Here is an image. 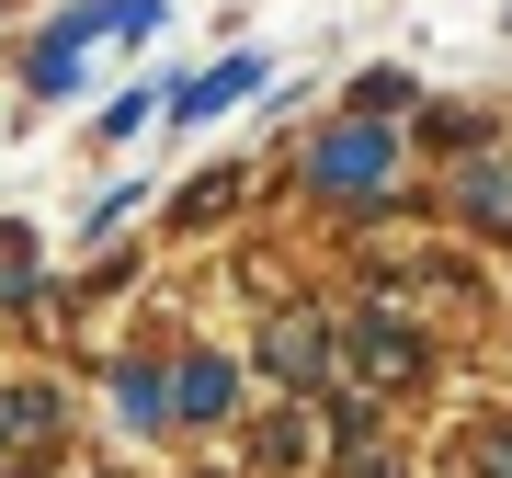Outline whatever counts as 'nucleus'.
<instances>
[{
    "instance_id": "obj_1",
    "label": "nucleus",
    "mask_w": 512,
    "mask_h": 478,
    "mask_svg": "<svg viewBox=\"0 0 512 478\" xmlns=\"http://www.w3.org/2000/svg\"><path fill=\"white\" fill-rule=\"evenodd\" d=\"M387 171H399V126H365V114H342V126L308 137V205H376Z\"/></svg>"
},
{
    "instance_id": "obj_2",
    "label": "nucleus",
    "mask_w": 512,
    "mask_h": 478,
    "mask_svg": "<svg viewBox=\"0 0 512 478\" xmlns=\"http://www.w3.org/2000/svg\"><path fill=\"white\" fill-rule=\"evenodd\" d=\"M251 92H274V57L239 46V57H217V69H194L183 92H160V114H171V126H205V114H228V103H251Z\"/></svg>"
},
{
    "instance_id": "obj_3",
    "label": "nucleus",
    "mask_w": 512,
    "mask_h": 478,
    "mask_svg": "<svg viewBox=\"0 0 512 478\" xmlns=\"http://www.w3.org/2000/svg\"><path fill=\"white\" fill-rule=\"evenodd\" d=\"M342 353H353V376H365V387H399V376H421V331H410L399 308H353Z\"/></svg>"
},
{
    "instance_id": "obj_4",
    "label": "nucleus",
    "mask_w": 512,
    "mask_h": 478,
    "mask_svg": "<svg viewBox=\"0 0 512 478\" xmlns=\"http://www.w3.org/2000/svg\"><path fill=\"white\" fill-rule=\"evenodd\" d=\"M57 422H69V399L46 376H0V467H23L35 444H57Z\"/></svg>"
},
{
    "instance_id": "obj_5",
    "label": "nucleus",
    "mask_w": 512,
    "mask_h": 478,
    "mask_svg": "<svg viewBox=\"0 0 512 478\" xmlns=\"http://www.w3.org/2000/svg\"><path fill=\"white\" fill-rule=\"evenodd\" d=\"M228 410H239V365H228V353H183V365H171V422L217 433Z\"/></svg>"
},
{
    "instance_id": "obj_6",
    "label": "nucleus",
    "mask_w": 512,
    "mask_h": 478,
    "mask_svg": "<svg viewBox=\"0 0 512 478\" xmlns=\"http://www.w3.org/2000/svg\"><path fill=\"white\" fill-rule=\"evenodd\" d=\"M444 217H467V228H501V217H512V160H501L490 137L444 171Z\"/></svg>"
},
{
    "instance_id": "obj_7",
    "label": "nucleus",
    "mask_w": 512,
    "mask_h": 478,
    "mask_svg": "<svg viewBox=\"0 0 512 478\" xmlns=\"http://www.w3.org/2000/svg\"><path fill=\"white\" fill-rule=\"evenodd\" d=\"M262 365H274L285 387H319V365H330V331H319L308 308H285L274 331H262Z\"/></svg>"
},
{
    "instance_id": "obj_8",
    "label": "nucleus",
    "mask_w": 512,
    "mask_h": 478,
    "mask_svg": "<svg viewBox=\"0 0 512 478\" xmlns=\"http://www.w3.org/2000/svg\"><path fill=\"white\" fill-rule=\"evenodd\" d=\"M114 422L126 433H171V376L160 365H114Z\"/></svg>"
},
{
    "instance_id": "obj_9",
    "label": "nucleus",
    "mask_w": 512,
    "mask_h": 478,
    "mask_svg": "<svg viewBox=\"0 0 512 478\" xmlns=\"http://www.w3.org/2000/svg\"><path fill=\"white\" fill-rule=\"evenodd\" d=\"M239 194H251V183H239V160H228V171H194V183L171 194V217H183V228H217V217H239Z\"/></svg>"
},
{
    "instance_id": "obj_10",
    "label": "nucleus",
    "mask_w": 512,
    "mask_h": 478,
    "mask_svg": "<svg viewBox=\"0 0 512 478\" xmlns=\"http://www.w3.org/2000/svg\"><path fill=\"white\" fill-rule=\"evenodd\" d=\"M35 274H46V262H35V228L0 217V308H35Z\"/></svg>"
},
{
    "instance_id": "obj_11",
    "label": "nucleus",
    "mask_w": 512,
    "mask_h": 478,
    "mask_svg": "<svg viewBox=\"0 0 512 478\" xmlns=\"http://www.w3.org/2000/svg\"><path fill=\"white\" fill-rule=\"evenodd\" d=\"M410 103H421L410 69H365V80H353V114H365V126H376V114H410Z\"/></svg>"
},
{
    "instance_id": "obj_12",
    "label": "nucleus",
    "mask_w": 512,
    "mask_h": 478,
    "mask_svg": "<svg viewBox=\"0 0 512 478\" xmlns=\"http://www.w3.org/2000/svg\"><path fill=\"white\" fill-rule=\"evenodd\" d=\"M137 217H148V183H114V194L92 205V217H80V239H126Z\"/></svg>"
},
{
    "instance_id": "obj_13",
    "label": "nucleus",
    "mask_w": 512,
    "mask_h": 478,
    "mask_svg": "<svg viewBox=\"0 0 512 478\" xmlns=\"http://www.w3.org/2000/svg\"><path fill=\"white\" fill-rule=\"evenodd\" d=\"M137 126H160V92H114V103H103V126H92V137H114V148H126Z\"/></svg>"
}]
</instances>
